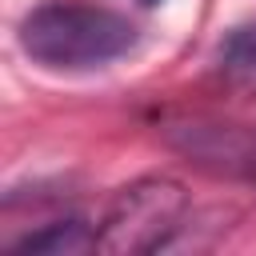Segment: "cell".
Listing matches in <instances>:
<instances>
[{"label": "cell", "instance_id": "1", "mask_svg": "<svg viewBox=\"0 0 256 256\" xmlns=\"http://www.w3.org/2000/svg\"><path fill=\"white\" fill-rule=\"evenodd\" d=\"M24 52L56 72H88L120 60L136 44V24L104 4L88 0H48L32 8L20 24Z\"/></svg>", "mask_w": 256, "mask_h": 256}, {"label": "cell", "instance_id": "2", "mask_svg": "<svg viewBox=\"0 0 256 256\" xmlns=\"http://www.w3.org/2000/svg\"><path fill=\"white\" fill-rule=\"evenodd\" d=\"M188 220V192L168 176H144L120 188L100 220V252H164Z\"/></svg>", "mask_w": 256, "mask_h": 256}, {"label": "cell", "instance_id": "3", "mask_svg": "<svg viewBox=\"0 0 256 256\" xmlns=\"http://www.w3.org/2000/svg\"><path fill=\"white\" fill-rule=\"evenodd\" d=\"M172 144L216 176L256 184V124H184Z\"/></svg>", "mask_w": 256, "mask_h": 256}, {"label": "cell", "instance_id": "4", "mask_svg": "<svg viewBox=\"0 0 256 256\" xmlns=\"http://www.w3.org/2000/svg\"><path fill=\"white\" fill-rule=\"evenodd\" d=\"M96 248V232L84 228V220H56V224H44L40 232L24 236L20 244H12L16 256L32 252V256H76V252H88Z\"/></svg>", "mask_w": 256, "mask_h": 256}, {"label": "cell", "instance_id": "5", "mask_svg": "<svg viewBox=\"0 0 256 256\" xmlns=\"http://www.w3.org/2000/svg\"><path fill=\"white\" fill-rule=\"evenodd\" d=\"M220 68L228 80L256 88V24L236 28L224 44H220Z\"/></svg>", "mask_w": 256, "mask_h": 256}, {"label": "cell", "instance_id": "6", "mask_svg": "<svg viewBox=\"0 0 256 256\" xmlns=\"http://www.w3.org/2000/svg\"><path fill=\"white\" fill-rule=\"evenodd\" d=\"M148 4H152V0H148Z\"/></svg>", "mask_w": 256, "mask_h": 256}]
</instances>
